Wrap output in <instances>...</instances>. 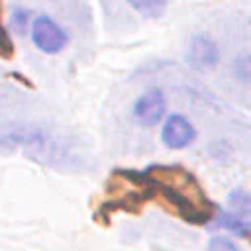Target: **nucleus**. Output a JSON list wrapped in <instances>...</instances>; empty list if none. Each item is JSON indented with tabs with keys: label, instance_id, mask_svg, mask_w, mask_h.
Masks as SVG:
<instances>
[{
	"label": "nucleus",
	"instance_id": "3",
	"mask_svg": "<svg viewBox=\"0 0 251 251\" xmlns=\"http://www.w3.org/2000/svg\"><path fill=\"white\" fill-rule=\"evenodd\" d=\"M31 41L41 53L55 55L65 49L69 37L67 31L49 16H37L31 24Z\"/></svg>",
	"mask_w": 251,
	"mask_h": 251
},
{
	"label": "nucleus",
	"instance_id": "1",
	"mask_svg": "<svg viewBox=\"0 0 251 251\" xmlns=\"http://www.w3.org/2000/svg\"><path fill=\"white\" fill-rule=\"evenodd\" d=\"M151 192H161L171 210L184 222L206 226L216 214V206L208 200L194 175L180 165H151L143 171Z\"/></svg>",
	"mask_w": 251,
	"mask_h": 251
},
{
	"label": "nucleus",
	"instance_id": "5",
	"mask_svg": "<svg viewBox=\"0 0 251 251\" xmlns=\"http://www.w3.org/2000/svg\"><path fill=\"white\" fill-rule=\"evenodd\" d=\"M165 110H167L165 94L159 88H149L135 100L133 118L141 126L149 127V126H155L157 122H161V118L165 116Z\"/></svg>",
	"mask_w": 251,
	"mask_h": 251
},
{
	"label": "nucleus",
	"instance_id": "8",
	"mask_svg": "<svg viewBox=\"0 0 251 251\" xmlns=\"http://www.w3.org/2000/svg\"><path fill=\"white\" fill-rule=\"evenodd\" d=\"M227 204H229V208L233 210L231 214H235V216H239V218H243V220L249 218V212H251V196H249L247 190H243V188L233 190V192L227 196Z\"/></svg>",
	"mask_w": 251,
	"mask_h": 251
},
{
	"label": "nucleus",
	"instance_id": "9",
	"mask_svg": "<svg viewBox=\"0 0 251 251\" xmlns=\"http://www.w3.org/2000/svg\"><path fill=\"white\" fill-rule=\"evenodd\" d=\"M127 2L135 12H139L145 18H159L169 4V0H127Z\"/></svg>",
	"mask_w": 251,
	"mask_h": 251
},
{
	"label": "nucleus",
	"instance_id": "6",
	"mask_svg": "<svg viewBox=\"0 0 251 251\" xmlns=\"http://www.w3.org/2000/svg\"><path fill=\"white\" fill-rule=\"evenodd\" d=\"M186 61L194 71H210L220 61V49L208 35H194L186 51Z\"/></svg>",
	"mask_w": 251,
	"mask_h": 251
},
{
	"label": "nucleus",
	"instance_id": "7",
	"mask_svg": "<svg viewBox=\"0 0 251 251\" xmlns=\"http://www.w3.org/2000/svg\"><path fill=\"white\" fill-rule=\"evenodd\" d=\"M208 226L216 227V229H227V231L235 233L237 237H249V231H251L249 220H243V218H239L231 212L218 210V208H216V214H214V218Z\"/></svg>",
	"mask_w": 251,
	"mask_h": 251
},
{
	"label": "nucleus",
	"instance_id": "4",
	"mask_svg": "<svg viewBox=\"0 0 251 251\" xmlns=\"http://www.w3.org/2000/svg\"><path fill=\"white\" fill-rule=\"evenodd\" d=\"M196 137V129L190 124L188 118L182 114H171L161 129V141L169 149H184L188 147Z\"/></svg>",
	"mask_w": 251,
	"mask_h": 251
},
{
	"label": "nucleus",
	"instance_id": "11",
	"mask_svg": "<svg viewBox=\"0 0 251 251\" xmlns=\"http://www.w3.org/2000/svg\"><path fill=\"white\" fill-rule=\"evenodd\" d=\"M12 53H14L12 39H10L8 31L4 29L2 22H0V57H12Z\"/></svg>",
	"mask_w": 251,
	"mask_h": 251
},
{
	"label": "nucleus",
	"instance_id": "2",
	"mask_svg": "<svg viewBox=\"0 0 251 251\" xmlns=\"http://www.w3.org/2000/svg\"><path fill=\"white\" fill-rule=\"evenodd\" d=\"M0 151L2 153L24 151L29 159L41 161L45 165H55V161L61 159L57 141L51 139L45 131L27 126L0 129Z\"/></svg>",
	"mask_w": 251,
	"mask_h": 251
},
{
	"label": "nucleus",
	"instance_id": "10",
	"mask_svg": "<svg viewBox=\"0 0 251 251\" xmlns=\"http://www.w3.org/2000/svg\"><path fill=\"white\" fill-rule=\"evenodd\" d=\"M208 251H239V247L226 235H214L208 241Z\"/></svg>",
	"mask_w": 251,
	"mask_h": 251
},
{
	"label": "nucleus",
	"instance_id": "12",
	"mask_svg": "<svg viewBox=\"0 0 251 251\" xmlns=\"http://www.w3.org/2000/svg\"><path fill=\"white\" fill-rule=\"evenodd\" d=\"M27 20H29V16H27V12L25 10H16L14 12V18H12V24H14V27L18 29V33H24V27H25V24H27Z\"/></svg>",
	"mask_w": 251,
	"mask_h": 251
}]
</instances>
